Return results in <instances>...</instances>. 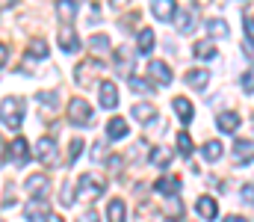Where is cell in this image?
Wrapping results in <instances>:
<instances>
[{"mask_svg": "<svg viewBox=\"0 0 254 222\" xmlns=\"http://www.w3.org/2000/svg\"><path fill=\"white\" fill-rule=\"evenodd\" d=\"M104 190H107V181H104V178H98V175H92V172H83V175H80V181H77V199L95 202V199H101V196H104Z\"/></svg>", "mask_w": 254, "mask_h": 222, "instance_id": "cell-1", "label": "cell"}, {"mask_svg": "<svg viewBox=\"0 0 254 222\" xmlns=\"http://www.w3.org/2000/svg\"><path fill=\"white\" fill-rule=\"evenodd\" d=\"M101 74H104V60H101V57H89V60H83V63L74 69V77H77L80 86H92Z\"/></svg>", "mask_w": 254, "mask_h": 222, "instance_id": "cell-2", "label": "cell"}, {"mask_svg": "<svg viewBox=\"0 0 254 222\" xmlns=\"http://www.w3.org/2000/svg\"><path fill=\"white\" fill-rule=\"evenodd\" d=\"M0 116H3V128L18 131V128H21V116H24V104H21L18 98H3Z\"/></svg>", "mask_w": 254, "mask_h": 222, "instance_id": "cell-3", "label": "cell"}, {"mask_svg": "<svg viewBox=\"0 0 254 222\" xmlns=\"http://www.w3.org/2000/svg\"><path fill=\"white\" fill-rule=\"evenodd\" d=\"M68 119H71L74 128L89 125V122H92V104H89L86 98H71V101H68Z\"/></svg>", "mask_w": 254, "mask_h": 222, "instance_id": "cell-4", "label": "cell"}, {"mask_svg": "<svg viewBox=\"0 0 254 222\" xmlns=\"http://www.w3.org/2000/svg\"><path fill=\"white\" fill-rule=\"evenodd\" d=\"M36 104H39V113H42V119H54L57 113H60V92H39L36 95Z\"/></svg>", "mask_w": 254, "mask_h": 222, "instance_id": "cell-5", "label": "cell"}, {"mask_svg": "<svg viewBox=\"0 0 254 222\" xmlns=\"http://www.w3.org/2000/svg\"><path fill=\"white\" fill-rule=\"evenodd\" d=\"M36 157L42 160V163H57V143H54V137H45V140H39L36 143Z\"/></svg>", "mask_w": 254, "mask_h": 222, "instance_id": "cell-6", "label": "cell"}, {"mask_svg": "<svg viewBox=\"0 0 254 222\" xmlns=\"http://www.w3.org/2000/svg\"><path fill=\"white\" fill-rule=\"evenodd\" d=\"M148 77H154L160 86H169V83H172V69H169L163 60H151V63H148Z\"/></svg>", "mask_w": 254, "mask_h": 222, "instance_id": "cell-7", "label": "cell"}, {"mask_svg": "<svg viewBox=\"0 0 254 222\" xmlns=\"http://www.w3.org/2000/svg\"><path fill=\"white\" fill-rule=\"evenodd\" d=\"M116 72L122 74V77H130V72H133V54H130V48L127 45H122L119 51H116Z\"/></svg>", "mask_w": 254, "mask_h": 222, "instance_id": "cell-8", "label": "cell"}, {"mask_svg": "<svg viewBox=\"0 0 254 222\" xmlns=\"http://www.w3.org/2000/svg\"><path fill=\"white\" fill-rule=\"evenodd\" d=\"M24 217H27V222L48 220V217H51V214H48V202H45V199H33V202L24 208Z\"/></svg>", "mask_w": 254, "mask_h": 222, "instance_id": "cell-9", "label": "cell"}, {"mask_svg": "<svg viewBox=\"0 0 254 222\" xmlns=\"http://www.w3.org/2000/svg\"><path fill=\"white\" fill-rule=\"evenodd\" d=\"M98 92H101V107L104 110H116L119 107V89H116V83L107 80V83H101Z\"/></svg>", "mask_w": 254, "mask_h": 222, "instance_id": "cell-10", "label": "cell"}, {"mask_svg": "<svg viewBox=\"0 0 254 222\" xmlns=\"http://www.w3.org/2000/svg\"><path fill=\"white\" fill-rule=\"evenodd\" d=\"M48 187H51L48 175H30V178H27V193L36 196V199H45V196H48Z\"/></svg>", "mask_w": 254, "mask_h": 222, "instance_id": "cell-11", "label": "cell"}, {"mask_svg": "<svg viewBox=\"0 0 254 222\" xmlns=\"http://www.w3.org/2000/svg\"><path fill=\"white\" fill-rule=\"evenodd\" d=\"M175 9H178L175 0H151V12H154V18H160V21H172V18H175Z\"/></svg>", "mask_w": 254, "mask_h": 222, "instance_id": "cell-12", "label": "cell"}, {"mask_svg": "<svg viewBox=\"0 0 254 222\" xmlns=\"http://www.w3.org/2000/svg\"><path fill=\"white\" fill-rule=\"evenodd\" d=\"M172 107H175V113H178V119L184 122V125H190L192 116H195V110H192V101L190 98H184V95H178L175 101H172Z\"/></svg>", "mask_w": 254, "mask_h": 222, "instance_id": "cell-13", "label": "cell"}, {"mask_svg": "<svg viewBox=\"0 0 254 222\" xmlns=\"http://www.w3.org/2000/svg\"><path fill=\"white\" fill-rule=\"evenodd\" d=\"M154 190L163 193V196H178V190H181V178H178V175H166V178H160V181L154 184Z\"/></svg>", "mask_w": 254, "mask_h": 222, "instance_id": "cell-14", "label": "cell"}, {"mask_svg": "<svg viewBox=\"0 0 254 222\" xmlns=\"http://www.w3.org/2000/svg\"><path fill=\"white\" fill-rule=\"evenodd\" d=\"M195 211H198V217H201V220H216V214H219L216 199H210V196H201V199L195 202Z\"/></svg>", "mask_w": 254, "mask_h": 222, "instance_id": "cell-15", "label": "cell"}, {"mask_svg": "<svg viewBox=\"0 0 254 222\" xmlns=\"http://www.w3.org/2000/svg\"><path fill=\"white\" fill-rule=\"evenodd\" d=\"M57 39H60V48H63L65 54H74V51L80 48V39H77V33H74L71 27H63Z\"/></svg>", "mask_w": 254, "mask_h": 222, "instance_id": "cell-16", "label": "cell"}, {"mask_svg": "<svg viewBox=\"0 0 254 222\" xmlns=\"http://www.w3.org/2000/svg\"><path fill=\"white\" fill-rule=\"evenodd\" d=\"M216 125H219V131H222V134H234V131L240 128V116H237L234 110H228V113H219Z\"/></svg>", "mask_w": 254, "mask_h": 222, "instance_id": "cell-17", "label": "cell"}, {"mask_svg": "<svg viewBox=\"0 0 254 222\" xmlns=\"http://www.w3.org/2000/svg\"><path fill=\"white\" fill-rule=\"evenodd\" d=\"M234 160H237V163L254 160V143L252 140H237V146H234Z\"/></svg>", "mask_w": 254, "mask_h": 222, "instance_id": "cell-18", "label": "cell"}, {"mask_svg": "<svg viewBox=\"0 0 254 222\" xmlns=\"http://www.w3.org/2000/svg\"><path fill=\"white\" fill-rule=\"evenodd\" d=\"M192 24H195V9H178V15H175L178 33H190Z\"/></svg>", "mask_w": 254, "mask_h": 222, "instance_id": "cell-19", "label": "cell"}, {"mask_svg": "<svg viewBox=\"0 0 254 222\" xmlns=\"http://www.w3.org/2000/svg\"><path fill=\"white\" fill-rule=\"evenodd\" d=\"M107 217H110V222H127V205L125 199H113L110 205H107Z\"/></svg>", "mask_w": 254, "mask_h": 222, "instance_id": "cell-20", "label": "cell"}, {"mask_svg": "<svg viewBox=\"0 0 254 222\" xmlns=\"http://www.w3.org/2000/svg\"><path fill=\"white\" fill-rule=\"evenodd\" d=\"M125 137H127V122L119 119V116L110 119L107 122V140H125Z\"/></svg>", "mask_w": 254, "mask_h": 222, "instance_id": "cell-21", "label": "cell"}, {"mask_svg": "<svg viewBox=\"0 0 254 222\" xmlns=\"http://www.w3.org/2000/svg\"><path fill=\"white\" fill-rule=\"evenodd\" d=\"M130 116H133L136 122H151V119H157V107H154V104H133Z\"/></svg>", "mask_w": 254, "mask_h": 222, "instance_id": "cell-22", "label": "cell"}, {"mask_svg": "<svg viewBox=\"0 0 254 222\" xmlns=\"http://www.w3.org/2000/svg\"><path fill=\"white\" fill-rule=\"evenodd\" d=\"M187 83H190L192 89H207V83H210V74L204 72V69H192V72H187Z\"/></svg>", "mask_w": 254, "mask_h": 222, "instance_id": "cell-23", "label": "cell"}, {"mask_svg": "<svg viewBox=\"0 0 254 222\" xmlns=\"http://www.w3.org/2000/svg\"><path fill=\"white\" fill-rule=\"evenodd\" d=\"M192 51H195V57H198V60H216V57H219V51H216V45H213L210 39L195 42V48H192Z\"/></svg>", "mask_w": 254, "mask_h": 222, "instance_id": "cell-24", "label": "cell"}, {"mask_svg": "<svg viewBox=\"0 0 254 222\" xmlns=\"http://www.w3.org/2000/svg\"><path fill=\"white\" fill-rule=\"evenodd\" d=\"M207 33H210L213 39H228V21L210 18V21H207Z\"/></svg>", "mask_w": 254, "mask_h": 222, "instance_id": "cell-25", "label": "cell"}, {"mask_svg": "<svg viewBox=\"0 0 254 222\" xmlns=\"http://www.w3.org/2000/svg\"><path fill=\"white\" fill-rule=\"evenodd\" d=\"M172 157H175V151H169V148H154L151 163H154V166H160V169H166V166L172 163Z\"/></svg>", "mask_w": 254, "mask_h": 222, "instance_id": "cell-26", "label": "cell"}, {"mask_svg": "<svg viewBox=\"0 0 254 222\" xmlns=\"http://www.w3.org/2000/svg\"><path fill=\"white\" fill-rule=\"evenodd\" d=\"M9 148L15 151V160H18V163H27V160H30V146H27V140H24V137H18Z\"/></svg>", "mask_w": 254, "mask_h": 222, "instance_id": "cell-27", "label": "cell"}, {"mask_svg": "<svg viewBox=\"0 0 254 222\" xmlns=\"http://www.w3.org/2000/svg\"><path fill=\"white\" fill-rule=\"evenodd\" d=\"M89 48H92L98 57H107V51H110V39L98 33V36H92V39H89Z\"/></svg>", "mask_w": 254, "mask_h": 222, "instance_id": "cell-28", "label": "cell"}, {"mask_svg": "<svg viewBox=\"0 0 254 222\" xmlns=\"http://www.w3.org/2000/svg\"><path fill=\"white\" fill-rule=\"evenodd\" d=\"M77 3H71V0H60L57 3V9H60V18H63L65 24H71L74 18H77V9H74Z\"/></svg>", "mask_w": 254, "mask_h": 222, "instance_id": "cell-29", "label": "cell"}, {"mask_svg": "<svg viewBox=\"0 0 254 222\" xmlns=\"http://www.w3.org/2000/svg\"><path fill=\"white\" fill-rule=\"evenodd\" d=\"M154 30H139V51L142 54H151L154 51Z\"/></svg>", "mask_w": 254, "mask_h": 222, "instance_id": "cell-30", "label": "cell"}, {"mask_svg": "<svg viewBox=\"0 0 254 222\" xmlns=\"http://www.w3.org/2000/svg\"><path fill=\"white\" fill-rule=\"evenodd\" d=\"M30 57H33V60H45V57H48L45 39H30Z\"/></svg>", "mask_w": 254, "mask_h": 222, "instance_id": "cell-31", "label": "cell"}, {"mask_svg": "<svg viewBox=\"0 0 254 222\" xmlns=\"http://www.w3.org/2000/svg\"><path fill=\"white\" fill-rule=\"evenodd\" d=\"M166 214H169V220H181V217H184L181 199H169V202H166Z\"/></svg>", "mask_w": 254, "mask_h": 222, "instance_id": "cell-32", "label": "cell"}, {"mask_svg": "<svg viewBox=\"0 0 254 222\" xmlns=\"http://www.w3.org/2000/svg\"><path fill=\"white\" fill-rule=\"evenodd\" d=\"M201 154H204V160H210V163H213V160H219V157H222V143H216V140H213V143H207Z\"/></svg>", "mask_w": 254, "mask_h": 222, "instance_id": "cell-33", "label": "cell"}, {"mask_svg": "<svg viewBox=\"0 0 254 222\" xmlns=\"http://www.w3.org/2000/svg\"><path fill=\"white\" fill-rule=\"evenodd\" d=\"M178 148H181V154H184V157H190V154H192V140H190V134H187V131H181V134H178Z\"/></svg>", "mask_w": 254, "mask_h": 222, "instance_id": "cell-34", "label": "cell"}, {"mask_svg": "<svg viewBox=\"0 0 254 222\" xmlns=\"http://www.w3.org/2000/svg\"><path fill=\"white\" fill-rule=\"evenodd\" d=\"M127 83H130V89H136V92H154V86H151V83H145L142 77H133V74H130V77H127Z\"/></svg>", "mask_w": 254, "mask_h": 222, "instance_id": "cell-35", "label": "cell"}, {"mask_svg": "<svg viewBox=\"0 0 254 222\" xmlns=\"http://www.w3.org/2000/svg\"><path fill=\"white\" fill-rule=\"evenodd\" d=\"M80 151H83V140L77 137V140H71V151H68V163H74V160L80 157Z\"/></svg>", "mask_w": 254, "mask_h": 222, "instance_id": "cell-36", "label": "cell"}, {"mask_svg": "<svg viewBox=\"0 0 254 222\" xmlns=\"http://www.w3.org/2000/svg\"><path fill=\"white\" fill-rule=\"evenodd\" d=\"M104 151H107L104 143H95V148H92V160H95V163H104V160H107V154H104Z\"/></svg>", "mask_w": 254, "mask_h": 222, "instance_id": "cell-37", "label": "cell"}, {"mask_svg": "<svg viewBox=\"0 0 254 222\" xmlns=\"http://www.w3.org/2000/svg\"><path fill=\"white\" fill-rule=\"evenodd\" d=\"M243 202L246 205H254V184H246L243 187Z\"/></svg>", "mask_w": 254, "mask_h": 222, "instance_id": "cell-38", "label": "cell"}, {"mask_svg": "<svg viewBox=\"0 0 254 222\" xmlns=\"http://www.w3.org/2000/svg\"><path fill=\"white\" fill-rule=\"evenodd\" d=\"M243 51H246V57H249V60H254V39H252V36H246V39H243Z\"/></svg>", "mask_w": 254, "mask_h": 222, "instance_id": "cell-39", "label": "cell"}, {"mask_svg": "<svg viewBox=\"0 0 254 222\" xmlns=\"http://www.w3.org/2000/svg\"><path fill=\"white\" fill-rule=\"evenodd\" d=\"M243 89H246V92H254V69L246 72V77H243Z\"/></svg>", "mask_w": 254, "mask_h": 222, "instance_id": "cell-40", "label": "cell"}, {"mask_svg": "<svg viewBox=\"0 0 254 222\" xmlns=\"http://www.w3.org/2000/svg\"><path fill=\"white\" fill-rule=\"evenodd\" d=\"M136 21H139V15H136V12H130V15H125V18H122V27H133Z\"/></svg>", "mask_w": 254, "mask_h": 222, "instance_id": "cell-41", "label": "cell"}, {"mask_svg": "<svg viewBox=\"0 0 254 222\" xmlns=\"http://www.w3.org/2000/svg\"><path fill=\"white\" fill-rule=\"evenodd\" d=\"M80 222H98V214H95V211H86V214L80 217Z\"/></svg>", "mask_w": 254, "mask_h": 222, "instance_id": "cell-42", "label": "cell"}, {"mask_svg": "<svg viewBox=\"0 0 254 222\" xmlns=\"http://www.w3.org/2000/svg\"><path fill=\"white\" fill-rule=\"evenodd\" d=\"M110 3H113V9H122V6H127V3H130V0H110Z\"/></svg>", "mask_w": 254, "mask_h": 222, "instance_id": "cell-43", "label": "cell"}, {"mask_svg": "<svg viewBox=\"0 0 254 222\" xmlns=\"http://www.w3.org/2000/svg\"><path fill=\"white\" fill-rule=\"evenodd\" d=\"M246 30H252V33H254V15H252V18H246Z\"/></svg>", "mask_w": 254, "mask_h": 222, "instance_id": "cell-44", "label": "cell"}, {"mask_svg": "<svg viewBox=\"0 0 254 222\" xmlns=\"http://www.w3.org/2000/svg\"><path fill=\"white\" fill-rule=\"evenodd\" d=\"M45 222H65V220H63V217H57V214H51V217H48Z\"/></svg>", "mask_w": 254, "mask_h": 222, "instance_id": "cell-45", "label": "cell"}, {"mask_svg": "<svg viewBox=\"0 0 254 222\" xmlns=\"http://www.w3.org/2000/svg\"><path fill=\"white\" fill-rule=\"evenodd\" d=\"M225 222H246L243 217H225Z\"/></svg>", "mask_w": 254, "mask_h": 222, "instance_id": "cell-46", "label": "cell"}, {"mask_svg": "<svg viewBox=\"0 0 254 222\" xmlns=\"http://www.w3.org/2000/svg\"><path fill=\"white\" fill-rule=\"evenodd\" d=\"M12 3H15V0H3V9H12Z\"/></svg>", "mask_w": 254, "mask_h": 222, "instance_id": "cell-47", "label": "cell"}, {"mask_svg": "<svg viewBox=\"0 0 254 222\" xmlns=\"http://www.w3.org/2000/svg\"><path fill=\"white\" fill-rule=\"evenodd\" d=\"M71 3H77V6H83V3H86V0H71Z\"/></svg>", "mask_w": 254, "mask_h": 222, "instance_id": "cell-48", "label": "cell"}, {"mask_svg": "<svg viewBox=\"0 0 254 222\" xmlns=\"http://www.w3.org/2000/svg\"><path fill=\"white\" fill-rule=\"evenodd\" d=\"M195 3H210V0H195Z\"/></svg>", "mask_w": 254, "mask_h": 222, "instance_id": "cell-49", "label": "cell"}, {"mask_svg": "<svg viewBox=\"0 0 254 222\" xmlns=\"http://www.w3.org/2000/svg\"><path fill=\"white\" fill-rule=\"evenodd\" d=\"M169 222H178V220H169Z\"/></svg>", "mask_w": 254, "mask_h": 222, "instance_id": "cell-50", "label": "cell"}]
</instances>
